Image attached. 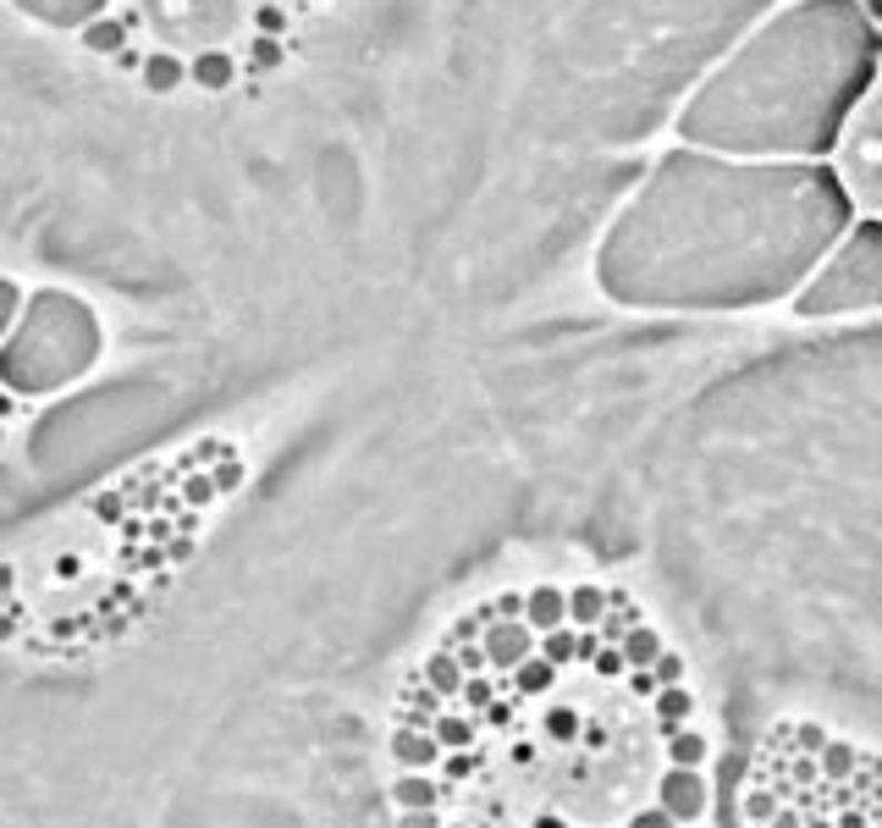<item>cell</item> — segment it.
<instances>
[{
	"label": "cell",
	"instance_id": "cell-1",
	"mask_svg": "<svg viewBox=\"0 0 882 828\" xmlns=\"http://www.w3.org/2000/svg\"><path fill=\"white\" fill-rule=\"evenodd\" d=\"M866 17L882 39V0H866ZM839 182H844V199L861 221H878L882 227V44H878V67L866 78V89L850 100L844 122H839Z\"/></svg>",
	"mask_w": 882,
	"mask_h": 828
},
{
	"label": "cell",
	"instance_id": "cell-2",
	"mask_svg": "<svg viewBox=\"0 0 882 828\" xmlns=\"http://www.w3.org/2000/svg\"><path fill=\"white\" fill-rule=\"evenodd\" d=\"M480 647H485V658H491V674H508V668H519L530 652H541V636H535L530 619H502L497 608H485Z\"/></svg>",
	"mask_w": 882,
	"mask_h": 828
},
{
	"label": "cell",
	"instance_id": "cell-3",
	"mask_svg": "<svg viewBox=\"0 0 882 828\" xmlns=\"http://www.w3.org/2000/svg\"><path fill=\"white\" fill-rule=\"evenodd\" d=\"M657 807H668L679 824L701 818V812H706V779H701L695 768H668L662 785H657Z\"/></svg>",
	"mask_w": 882,
	"mask_h": 828
},
{
	"label": "cell",
	"instance_id": "cell-4",
	"mask_svg": "<svg viewBox=\"0 0 882 828\" xmlns=\"http://www.w3.org/2000/svg\"><path fill=\"white\" fill-rule=\"evenodd\" d=\"M232 78H238V61H232L227 50H199V56L188 61V83H193V89H204V94L232 89Z\"/></svg>",
	"mask_w": 882,
	"mask_h": 828
},
{
	"label": "cell",
	"instance_id": "cell-5",
	"mask_svg": "<svg viewBox=\"0 0 882 828\" xmlns=\"http://www.w3.org/2000/svg\"><path fill=\"white\" fill-rule=\"evenodd\" d=\"M392 751H398V762H403L409 774H425L447 746H441L431 729H398V735H392Z\"/></svg>",
	"mask_w": 882,
	"mask_h": 828
},
{
	"label": "cell",
	"instance_id": "cell-6",
	"mask_svg": "<svg viewBox=\"0 0 882 828\" xmlns=\"http://www.w3.org/2000/svg\"><path fill=\"white\" fill-rule=\"evenodd\" d=\"M524 619H530L535 630H558V625H569V591H563V586H535V591H530V602H524Z\"/></svg>",
	"mask_w": 882,
	"mask_h": 828
},
{
	"label": "cell",
	"instance_id": "cell-7",
	"mask_svg": "<svg viewBox=\"0 0 882 828\" xmlns=\"http://www.w3.org/2000/svg\"><path fill=\"white\" fill-rule=\"evenodd\" d=\"M139 78H144L149 94H177V89L188 83V61H177L171 50H149V56H144V72H139Z\"/></svg>",
	"mask_w": 882,
	"mask_h": 828
},
{
	"label": "cell",
	"instance_id": "cell-8",
	"mask_svg": "<svg viewBox=\"0 0 882 828\" xmlns=\"http://www.w3.org/2000/svg\"><path fill=\"white\" fill-rule=\"evenodd\" d=\"M420 679H425L431 690H441L447 701H458V696H463V679H469V674H463V662L452 658V647H441V652H431V658L420 662Z\"/></svg>",
	"mask_w": 882,
	"mask_h": 828
},
{
	"label": "cell",
	"instance_id": "cell-9",
	"mask_svg": "<svg viewBox=\"0 0 882 828\" xmlns=\"http://www.w3.org/2000/svg\"><path fill=\"white\" fill-rule=\"evenodd\" d=\"M441 701H447V696H441V690H431V685L414 674V679L403 685V729H431V724H437V707H441Z\"/></svg>",
	"mask_w": 882,
	"mask_h": 828
},
{
	"label": "cell",
	"instance_id": "cell-10",
	"mask_svg": "<svg viewBox=\"0 0 882 828\" xmlns=\"http://www.w3.org/2000/svg\"><path fill=\"white\" fill-rule=\"evenodd\" d=\"M651 707H657V735L668 740V735H679V729H684V718L695 712V696H690L684 685H662Z\"/></svg>",
	"mask_w": 882,
	"mask_h": 828
},
{
	"label": "cell",
	"instance_id": "cell-11",
	"mask_svg": "<svg viewBox=\"0 0 882 828\" xmlns=\"http://www.w3.org/2000/svg\"><path fill=\"white\" fill-rule=\"evenodd\" d=\"M580 735H585V712H580L574 701L547 707V718H541V740H547V746H580Z\"/></svg>",
	"mask_w": 882,
	"mask_h": 828
},
{
	"label": "cell",
	"instance_id": "cell-12",
	"mask_svg": "<svg viewBox=\"0 0 882 828\" xmlns=\"http://www.w3.org/2000/svg\"><path fill=\"white\" fill-rule=\"evenodd\" d=\"M816 757H822V762H816V774H822V779H833V785H839V779H855V774H861V762H866V751H855V746H844V740H828Z\"/></svg>",
	"mask_w": 882,
	"mask_h": 828
},
{
	"label": "cell",
	"instance_id": "cell-13",
	"mask_svg": "<svg viewBox=\"0 0 882 828\" xmlns=\"http://www.w3.org/2000/svg\"><path fill=\"white\" fill-rule=\"evenodd\" d=\"M431 735H437V740L447 746V751H474V746H480V718H458V712H437Z\"/></svg>",
	"mask_w": 882,
	"mask_h": 828
},
{
	"label": "cell",
	"instance_id": "cell-14",
	"mask_svg": "<svg viewBox=\"0 0 882 828\" xmlns=\"http://www.w3.org/2000/svg\"><path fill=\"white\" fill-rule=\"evenodd\" d=\"M392 796H398V807H403V812H437V801L447 796V790H441V785H431L425 774H403Z\"/></svg>",
	"mask_w": 882,
	"mask_h": 828
},
{
	"label": "cell",
	"instance_id": "cell-15",
	"mask_svg": "<svg viewBox=\"0 0 882 828\" xmlns=\"http://www.w3.org/2000/svg\"><path fill=\"white\" fill-rule=\"evenodd\" d=\"M607 608H612V602H607V586H574V591H569V619H574L580 630H585V625H601Z\"/></svg>",
	"mask_w": 882,
	"mask_h": 828
},
{
	"label": "cell",
	"instance_id": "cell-16",
	"mask_svg": "<svg viewBox=\"0 0 882 828\" xmlns=\"http://www.w3.org/2000/svg\"><path fill=\"white\" fill-rule=\"evenodd\" d=\"M662 652H668V647H662V636H657L651 625H634V630L623 636V658H629V668H651Z\"/></svg>",
	"mask_w": 882,
	"mask_h": 828
},
{
	"label": "cell",
	"instance_id": "cell-17",
	"mask_svg": "<svg viewBox=\"0 0 882 828\" xmlns=\"http://www.w3.org/2000/svg\"><path fill=\"white\" fill-rule=\"evenodd\" d=\"M83 44H89L94 56H117V50H128V22H122V17L89 22V28H83Z\"/></svg>",
	"mask_w": 882,
	"mask_h": 828
},
{
	"label": "cell",
	"instance_id": "cell-18",
	"mask_svg": "<svg viewBox=\"0 0 882 828\" xmlns=\"http://www.w3.org/2000/svg\"><path fill=\"white\" fill-rule=\"evenodd\" d=\"M706 740L701 735H690V729H679V735H668V757H673V768H701L706 762Z\"/></svg>",
	"mask_w": 882,
	"mask_h": 828
},
{
	"label": "cell",
	"instance_id": "cell-19",
	"mask_svg": "<svg viewBox=\"0 0 882 828\" xmlns=\"http://www.w3.org/2000/svg\"><path fill=\"white\" fill-rule=\"evenodd\" d=\"M497 690H502V685H497L491 668H485V674H469V679H463V696H458V701H463L469 712H485V707L497 701Z\"/></svg>",
	"mask_w": 882,
	"mask_h": 828
},
{
	"label": "cell",
	"instance_id": "cell-20",
	"mask_svg": "<svg viewBox=\"0 0 882 828\" xmlns=\"http://www.w3.org/2000/svg\"><path fill=\"white\" fill-rule=\"evenodd\" d=\"M447 647H452V658L463 662V674H485V668H491V658H485L480 641H447Z\"/></svg>",
	"mask_w": 882,
	"mask_h": 828
},
{
	"label": "cell",
	"instance_id": "cell-21",
	"mask_svg": "<svg viewBox=\"0 0 882 828\" xmlns=\"http://www.w3.org/2000/svg\"><path fill=\"white\" fill-rule=\"evenodd\" d=\"M657 690H662L657 668H629V696H640V701H657Z\"/></svg>",
	"mask_w": 882,
	"mask_h": 828
},
{
	"label": "cell",
	"instance_id": "cell-22",
	"mask_svg": "<svg viewBox=\"0 0 882 828\" xmlns=\"http://www.w3.org/2000/svg\"><path fill=\"white\" fill-rule=\"evenodd\" d=\"M789 740H794V746H800L805 757H816V751L828 746V735H822L816 724H789Z\"/></svg>",
	"mask_w": 882,
	"mask_h": 828
},
{
	"label": "cell",
	"instance_id": "cell-23",
	"mask_svg": "<svg viewBox=\"0 0 882 828\" xmlns=\"http://www.w3.org/2000/svg\"><path fill=\"white\" fill-rule=\"evenodd\" d=\"M679 818L668 812V807H640V812H629V828H673Z\"/></svg>",
	"mask_w": 882,
	"mask_h": 828
},
{
	"label": "cell",
	"instance_id": "cell-24",
	"mask_svg": "<svg viewBox=\"0 0 882 828\" xmlns=\"http://www.w3.org/2000/svg\"><path fill=\"white\" fill-rule=\"evenodd\" d=\"M651 668H657V679H662V685H684V658H679V652H662Z\"/></svg>",
	"mask_w": 882,
	"mask_h": 828
},
{
	"label": "cell",
	"instance_id": "cell-25",
	"mask_svg": "<svg viewBox=\"0 0 882 828\" xmlns=\"http://www.w3.org/2000/svg\"><path fill=\"white\" fill-rule=\"evenodd\" d=\"M524 602H530V591H502L491 608H497L502 619H524Z\"/></svg>",
	"mask_w": 882,
	"mask_h": 828
},
{
	"label": "cell",
	"instance_id": "cell-26",
	"mask_svg": "<svg viewBox=\"0 0 882 828\" xmlns=\"http://www.w3.org/2000/svg\"><path fill=\"white\" fill-rule=\"evenodd\" d=\"M238 481H243V465H238V453H232V459H227V465L216 470V492H232Z\"/></svg>",
	"mask_w": 882,
	"mask_h": 828
},
{
	"label": "cell",
	"instance_id": "cell-27",
	"mask_svg": "<svg viewBox=\"0 0 882 828\" xmlns=\"http://www.w3.org/2000/svg\"><path fill=\"white\" fill-rule=\"evenodd\" d=\"M11 316H17V288H11V282L0 277V331L11 327Z\"/></svg>",
	"mask_w": 882,
	"mask_h": 828
},
{
	"label": "cell",
	"instance_id": "cell-28",
	"mask_svg": "<svg viewBox=\"0 0 882 828\" xmlns=\"http://www.w3.org/2000/svg\"><path fill=\"white\" fill-rule=\"evenodd\" d=\"M530 828H574V824H569L563 812H552V807H547V812H535V818H530Z\"/></svg>",
	"mask_w": 882,
	"mask_h": 828
},
{
	"label": "cell",
	"instance_id": "cell-29",
	"mask_svg": "<svg viewBox=\"0 0 882 828\" xmlns=\"http://www.w3.org/2000/svg\"><path fill=\"white\" fill-rule=\"evenodd\" d=\"M398 828H441V818L437 812H403V824Z\"/></svg>",
	"mask_w": 882,
	"mask_h": 828
},
{
	"label": "cell",
	"instance_id": "cell-30",
	"mask_svg": "<svg viewBox=\"0 0 882 828\" xmlns=\"http://www.w3.org/2000/svg\"><path fill=\"white\" fill-rule=\"evenodd\" d=\"M111 61H117L122 72H144V56H139V50H117Z\"/></svg>",
	"mask_w": 882,
	"mask_h": 828
},
{
	"label": "cell",
	"instance_id": "cell-31",
	"mask_svg": "<svg viewBox=\"0 0 882 828\" xmlns=\"http://www.w3.org/2000/svg\"><path fill=\"white\" fill-rule=\"evenodd\" d=\"M6 636H11V619H0V641H6Z\"/></svg>",
	"mask_w": 882,
	"mask_h": 828
},
{
	"label": "cell",
	"instance_id": "cell-32",
	"mask_svg": "<svg viewBox=\"0 0 882 828\" xmlns=\"http://www.w3.org/2000/svg\"><path fill=\"white\" fill-rule=\"evenodd\" d=\"M452 828H469V824H452Z\"/></svg>",
	"mask_w": 882,
	"mask_h": 828
}]
</instances>
